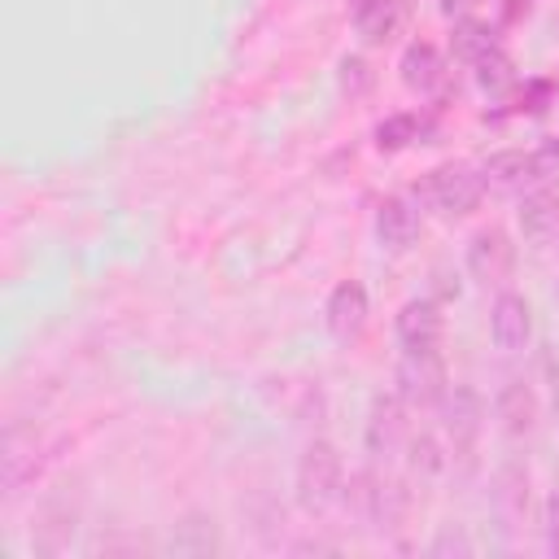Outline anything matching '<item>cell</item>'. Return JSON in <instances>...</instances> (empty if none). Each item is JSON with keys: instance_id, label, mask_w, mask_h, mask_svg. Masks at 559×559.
<instances>
[{"instance_id": "3957f363", "label": "cell", "mask_w": 559, "mask_h": 559, "mask_svg": "<svg viewBox=\"0 0 559 559\" xmlns=\"http://www.w3.org/2000/svg\"><path fill=\"white\" fill-rule=\"evenodd\" d=\"M419 192H424V201H428L437 214H445V218H463V214H472V210L480 205V197H485V179H480V166L445 162V166L428 170V179H424Z\"/></svg>"}, {"instance_id": "5bb4252c", "label": "cell", "mask_w": 559, "mask_h": 559, "mask_svg": "<svg viewBox=\"0 0 559 559\" xmlns=\"http://www.w3.org/2000/svg\"><path fill=\"white\" fill-rule=\"evenodd\" d=\"M480 179H485V188H498V192L537 188V183H533V153H524V148L489 153V157L480 162Z\"/></svg>"}, {"instance_id": "ffe728a7", "label": "cell", "mask_w": 559, "mask_h": 559, "mask_svg": "<svg viewBox=\"0 0 559 559\" xmlns=\"http://www.w3.org/2000/svg\"><path fill=\"white\" fill-rule=\"evenodd\" d=\"M476 83H480V92H489V96H507V92L515 87V61H511L502 48L485 52V57L476 61Z\"/></svg>"}, {"instance_id": "9c48e42d", "label": "cell", "mask_w": 559, "mask_h": 559, "mask_svg": "<svg viewBox=\"0 0 559 559\" xmlns=\"http://www.w3.org/2000/svg\"><path fill=\"white\" fill-rule=\"evenodd\" d=\"M424 223H419V210L406 201V197H384L376 205V240L380 249L389 253H411L415 240H419Z\"/></svg>"}, {"instance_id": "d6986e66", "label": "cell", "mask_w": 559, "mask_h": 559, "mask_svg": "<svg viewBox=\"0 0 559 559\" xmlns=\"http://www.w3.org/2000/svg\"><path fill=\"white\" fill-rule=\"evenodd\" d=\"M424 135H428V118H419V114H389L376 127V148L380 153H402V148H411Z\"/></svg>"}, {"instance_id": "30bf717a", "label": "cell", "mask_w": 559, "mask_h": 559, "mask_svg": "<svg viewBox=\"0 0 559 559\" xmlns=\"http://www.w3.org/2000/svg\"><path fill=\"white\" fill-rule=\"evenodd\" d=\"M397 345L402 349H437L441 345V332H445V319H441V306L432 297H411L402 310H397Z\"/></svg>"}, {"instance_id": "2e32d148", "label": "cell", "mask_w": 559, "mask_h": 559, "mask_svg": "<svg viewBox=\"0 0 559 559\" xmlns=\"http://www.w3.org/2000/svg\"><path fill=\"white\" fill-rule=\"evenodd\" d=\"M493 411H498V419H502V428H507L511 437H528L533 424H537V397H533V389H528L524 380H507V384L498 389Z\"/></svg>"}, {"instance_id": "9a60e30c", "label": "cell", "mask_w": 559, "mask_h": 559, "mask_svg": "<svg viewBox=\"0 0 559 559\" xmlns=\"http://www.w3.org/2000/svg\"><path fill=\"white\" fill-rule=\"evenodd\" d=\"M520 231L528 245H550L559 240V197L550 188H533L520 201Z\"/></svg>"}, {"instance_id": "8992f818", "label": "cell", "mask_w": 559, "mask_h": 559, "mask_svg": "<svg viewBox=\"0 0 559 559\" xmlns=\"http://www.w3.org/2000/svg\"><path fill=\"white\" fill-rule=\"evenodd\" d=\"M406 402L397 393H380L371 402V415H367V450L376 463H389L406 450L411 441V419H406Z\"/></svg>"}, {"instance_id": "8fae6325", "label": "cell", "mask_w": 559, "mask_h": 559, "mask_svg": "<svg viewBox=\"0 0 559 559\" xmlns=\"http://www.w3.org/2000/svg\"><path fill=\"white\" fill-rule=\"evenodd\" d=\"M489 336L498 349L515 354L533 341V306L520 293H498L493 310H489Z\"/></svg>"}, {"instance_id": "6da1fadb", "label": "cell", "mask_w": 559, "mask_h": 559, "mask_svg": "<svg viewBox=\"0 0 559 559\" xmlns=\"http://www.w3.org/2000/svg\"><path fill=\"white\" fill-rule=\"evenodd\" d=\"M345 498V463L332 441H310L297 463V502L306 515H323Z\"/></svg>"}, {"instance_id": "d4e9b609", "label": "cell", "mask_w": 559, "mask_h": 559, "mask_svg": "<svg viewBox=\"0 0 559 559\" xmlns=\"http://www.w3.org/2000/svg\"><path fill=\"white\" fill-rule=\"evenodd\" d=\"M437 4H441V13H445V17H454V22H459V17H467V9H472L476 0H437Z\"/></svg>"}, {"instance_id": "52a82bcc", "label": "cell", "mask_w": 559, "mask_h": 559, "mask_svg": "<svg viewBox=\"0 0 559 559\" xmlns=\"http://www.w3.org/2000/svg\"><path fill=\"white\" fill-rule=\"evenodd\" d=\"M467 271L472 280H480L485 288H502L515 271V245L502 227H480L467 240Z\"/></svg>"}, {"instance_id": "ba28073f", "label": "cell", "mask_w": 559, "mask_h": 559, "mask_svg": "<svg viewBox=\"0 0 559 559\" xmlns=\"http://www.w3.org/2000/svg\"><path fill=\"white\" fill-rule=\"evenodd\" d=\"M367 288L358 284V280H341L332 293H328V306H323V323H328V332L341 341V345H349V341H358L362 336V328H367Z\"/></svg>"}, {"instance_id": "4fadbf2b", "label": "cell", "mask_w": 559, "mask_h": 559, "mask_svg": "<svg viewBox=\"0 0 559 559\" xmlns=\"http://www.w3.org/2000/svg\"><path fill=\"white\" fill-rule=\"evenodd\" d=\"M397 70H402V83H406L411 92H419V96H437V92L445 87V79H450L445 57H441L432 44H424V39H415V44L402 48Z\"/></svg>"}, {"instance_id": "ac0fdd59", "label": "cell", "mask_w": 559, "mask_h": 559, "mask_svg": "<svg viewBox=\"0 0 559 559\" xmlns=\"http://www.w3.org/2000/svg\"><path fill=\"white\" fill-rule=\"evenodd\" d=\"M406 467H411V476L419 485H428V480H437L450 467V454H445V445L432 432H411V441H406Z\"/></svg>"}, {"instance_id": "44dd1931", "label": "cell", "mask_w": 559, "mask_h": 559, "mask_svg": "<svg viewBox=\"0 0 559 559\" xmlns=\"http://www.w3.org/2000/svg\"><path fill=\"white\" fill-rule=\"evenodd\" d=\"M336 70H341V92H345V96H367L371 83H376V70H371L358 52H345Z\"/></svg>"}, {"instance_id": "5b68a950", "label": "cell", "mask_w": 559, "mask_h": 559, "mask_svg": "<svg viewBox=\"0 0 559 559\" xmlns=\"http://www.w3.org/2000/svg\"><path fill=\"white\" fill-rule=\"evenodd\" d=\"M437 406H441V419H445L450 454H454V459H463V463L472 467V450H476L480 419H485L476 389H467V384H450V389H445V397H441Z\"/></svg>"}, {"instance_id": "7a4b0ae2", "label": "cell", "mask_w": 559, "mask_h": 559, "mask_svg": "<svg viewBox=\"0 0 559 559\" xmlns=\"http://www.w3.org/2000/svg\"><path fill=\"white\" fill-rule=\"evenodd\" d=\"M345 502L371 524V528H397L406 507H411V493L402 480H393L389 472H358L345 489Z\"/></svg>"}, {"instance_id": "277c9868", "label": "cell", "mask_w": 559, "mask_h": 559, "mask_svg": "<svg viewBox=\"0 0 559 559\" xmlns=\"http://www.w3.org/2000/svg\"><path fill=\"white\" fill-rule=\"evenodd\" d=\"M397 397L415 411V406H437L450 389V376H445V362L437 349H402V362H397Z\"/></svg>"}, {"instance_id": "7c38bea8", "label": "cell", "mask_w": 559, "mask_h": 559, "mask_svg": "<svg viewBox=\"0 0 559 559\" xmlns=\"http://www.w3.org/2000/svg\"><path fill=\"white\" fill-rule=\"evenodd\" d=\"M349 17H354V31L362 35V44H389L402 35L411 9H406V0H349Z\"/></svg>"}, {"instance_id": "e0dca14e", "label": "cell", "mask_w": 559, "mask_h": 559, "mask_svg": "<svg viewBox=\"0 0 559 559\" xmlns=\"http://www.w3.org/2000/svg\"><path fill=\"white\" fill-rule=\"evenodd\" d=\"M498 48V35H493V26L489 22H480V17H459L454 22V31H450V57L454 61H467V66H476L485 52H493Z\"/></svg>"}, {"instance_id": "cb8c5ba5", "label": "cell", "mask_w": 559, "mask_h": 559, "mask_svg": "<svg viewBox=\"0 0 559 559\" xmlns=\"http://www.w3.org/2000/svg\"><path fill=\"white\" fill-rule=\"evenodd\" d=\"M546 533H550V550H559V489L546 498Z\"/></svg>"}, {"instance_id": "7402d4cb", "label": "cell", "mask_w": 559, "mask_h": 559, "mask_svg": "<svg viewBox=\"0 0 559 559\" xmlns=\"http://www.w3.org/2000/svg\"><path fill=\"white\" fill-rule=\"evenodd\" d=\"M533 183L537 188L559 183V140H546L542 148H533Z\"/></svg>"}, {"instance_id": "603a6c76", "label": "cell", "mask_w": 559, "mask_h": 559, "mask_svg": "<svg viewBox=\"0 0 559 559\" xmlns=\"http://www.w3.org/2000/svg\"><path fill=\"white\" fill-rule=\"evenodd\" d=\"M445 550H472V542H467V533L463 528H454V524H445L441 533H437V542H432V555H445Z\"/></svg>"}]
</instances>
